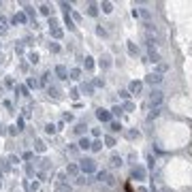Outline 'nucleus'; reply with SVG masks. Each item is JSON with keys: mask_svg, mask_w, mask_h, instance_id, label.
I'll list each match as a JSON object with an SVG mask.
<instances>
[{"mask_svg": "<svg viewBox=\"0 0 192 192\" xmlns=\"http://www.w3.org/2000/svg\"><path fill=\"white\" fill-rule=\"evenodd\" d=\"M162 98H164V94L160 92V90H152V92H150V105H152V109H160Z\"/></svg>", "mask_w": 192, "mask_h": 192, "instance_id": "nucleus-1", "label": "nucleus"}, {"mask_svg": "<svg viewBox=\"0 0 192 192\" xmlns=\"http://www.w3.org/2000/svg\"><path fill=\"white\" fill-rule=\"evenodd\" d=\"M98 179H100V181H105L109 188H115V184H117L115 177L111 175V173H107V171H98Z\"/></svg>", "mask_w": 192, "mask_h": 192, "instance_id": "nucleus-2", "label": "nucleus"}, {"mask_svg": "<svg viewBox=\"0 0 192 192\" xmlns=\"http://www.w3.org/2000/svg\"><path fill=\"white\" fill-rule=\"evenodd\" d=\"M81 171H83L86 175L94 173V171H96V162H94L92 158H83V160H81Z\"/></svg>", "mask_w": 192, "mask_h": 192, "instance_id": "nucleus-3", "label": "nucleus"}, {"mask_svg": "<svg viewBox=\"0 0 192 192\" xmlns=\"http://www.w3.org/2000/svg\"><path fill=\"white\" fill-rule=\"evenodd\" d=\"M141 90H143L141 81H132V83L128 86V92H130V94H141Z\"/></svg>", "mask_w": 192, "mask_h": 192, "instance_id": "nucleus-4", "label": "nucleus"}, {"mask_svg": "<svg viewBox=\"0 0 192 192\" xmlns=\"http://www.w3.org/2000/svg\"><path fill=\"white\" fill-rule=\"evenodd\" d=\"M160 81H162L160 73H152V75H147V83H152V86H158Z\"/></svg>", "mask_w": 192, "mask_h": 192, "instance_id": "nucleus-5", "label": "nucleus"}, {"mask_svg": "<svg viewBox=\"0 0 192 192\" xmlns=\"http://www.w3.org/2000/svg\"><path fill=\"white\" fill-rule=\"evenodd\" d=\"M132 177L139 179V181L145 179V169H143V167H134V169H132Z\"/></svg>", "mask_w": 192, "mask_h": 192, "instance_id": "nucleus-6", "label": "nucleus"}, {"mask_svg": "<svg viewBox=\"0 0 192 192\" xmlns=\"http://www.w3.org/2000/svg\"><path fill=\"white\" fill-rule=\"evenodd\" d=\"M96 117H98L100 122H109V120H111V113L105 111V109H98V111H96Z\"/></svg>", "mask_w": 192, "mask_h": 192, "instance_id": "nucleus-7", "label": "nucleus"}, {"mask_svg": "<svg viewBox=\"0 0 192 192\" xmlns=\"http://www.w3.org/2000/svg\"><path fill=\"white\" fill-rule=\"evenodd\" d=\"M56 75H58V79H66V77H68V70H66V66L58 64V66H56Z\"/></svg>", "mask_w": 192, "mask_h": 192, "instance_id": "nucleus-8", "label": "nucleus"}, {"mask_svg": "<svg viewBox=\"0 0 192 192\" xmlns=\"http://www.w3.org/2000/svg\"><path fill=\"white\" fill-rule=\"evenodd\" d=\"M150 62H160V56H158V51L154 49V45H150Z\"/></svg>", "mask_w": 192, "mask_h": 192, "instance_id": "nucleus-9", "label": "nucleus"}, {"mask_svg": "<svg viewBox=\"0 0 192 192\" xmlns=\"http://www.w3.org/2000/svg\"><path fill=\"white\" fill-rule=\"evenodd\" d=\"M56 192H70V186L66 184V181H58V186H56Z\"/></svg>", "mask_w": 192, "mask_h": 192, "instance_id": "nucleus-10", "label": "nucleus"}, {"mask_svg": "<svg viewBox=\"0 0 192 192\" xmlns=\"http://www.w3.org/2000/svg\"><path fill=\"white\" fill-rule=\"evenodd\" d=\"M75 184H77V186H83V184H90V177H88V175H79V177H75Z\"/></svg>", "mask_w": 192, "mask_h": 192, "instance_id": "nucleus-11", "label": "nucleus"}, {"mask_svg": "<svg viewBox=\"0 0 192 192\" xmlns=\"http://www.w3.org/2000/svg\"><path fill=\"white\" fill-rule=\"evenodd\" d=\"M111 167H122V158L117 156V154H113V156H111Z\"/></svg>", "mask_w": 192, "mask_h": 192, "instance_id": "nucleus-12", "label": "nucleus"}, {"mask_svg": "<svg viewBox=\"0 0 192 192\" xmlns=\"http://www.w3.org/2000/svg\"><path fill=\"white\" fill-rule=\"evenodd\" d=\"M88 15L96 17V15H98V6H96V4H88Z\"/></svg>", "mask_w": 192, "mask_h": 192, "instance_id": "nucleus-13", "label": "nucleus"}, {"mask_svg": "<svg viewBox=\"0 0 192 192\" xmlns=\"http://www.w3.org/2000/svg\"><path fill=\"white\" fill-rule=\"evenodd\" d=\"M77 164H68V169H66V175H77Z\"/></svg>", "mask_w": 192, "mask_h": 192, "instance_id": "nucleus-14", "label": "nucleus"}, {"mask_svg": "<svg viewBox=\"0 0 192 192\" xmlns=\"http://www.w3.org/2000/svg\"><path fill=\"white\" fill-rule=\"evenodd\" d=\"M34 147H36V152H45V143H43L41 139H36V141H34Z\"/></svg>", "mask_w": 192, "mask_h": 192, "instance_id": "nucleus-15", "label": "nucleus"}, {"mask_svg": "<svg viewBox=\"0 0 192 192\" xmlns=\"http://www.w3.org/2000/svg\"><path fill=\"white\" fill-rule=\"evenodd\" d=\"M70 79H75V81L81 79V70H79V68H73V70H70Z\"/></svg>", "mask_w": 192, "mask_h": 192, "instance_id": "nucleus-16", "label": "nucleus"}, {"mask_svg": "<svg viewBox=\"0 0 192 192\" xmlns=\"http://www.w3.org/2000/svg\"><path fill=\"white\" fill-rule=\"evenodd\" d=\"M17 22H26V13H17L13 17V24H17Z\"/></svg>", "mask_w": 192, "mask_h": 192, "instance_id": "nucleus-17", "label": "nucleus"}, {"mask_svg": "<svg viewBox=\"0 0 192 192\" xmlns=\"http://www.w3.org/2000/svg\"><path fill=\"white\" fill-rule=\"evenodd\" d=\"M158 115H160V109H152L150 115H147V120H154V117H158Z\"/></svg>", "mask_w": 192, "mask_h": 192, "instance_id": "nucleus-18", "label": "nucleus"}, {"mask_svg": "<svg viewBox=\"0 0 192 192\" xmlns=\"http://www.w3.org/2000/svg\"><path fill=\"white\" fill-rule=\"evenodd\" d=\"M90 145H92V143H90L88 139H81V141H79V147H81V150H88Z\"/></svg>", "mask_w": 192, "mask_h": 192, "instance_id": "nucleus-19", "label": "nucleus"}, {"mask_svg": "<svg viewBox=\"0 0 192 192\" xmlns=\"http://www.w3.org/2000/svg\"><path fill=\"white\" fill-rule=\"evenodd\" d=\"M86 68H88V70L94 68V62H92V58H90V56H86Z\"/></svg>", "mask_w": 192, "mask_h": 192, "instance_id": "nucleus-20", "label": "nucleus"}, {"mask_svg": "<svg viewBox=\"0 0 192 192\" xmlns=\"http://www.w3.org/2000/svg\"><path fill=\"white\" fill-rule=\"evenodd\" d=\"M45 132H47V134H53V132H56V126H53V124H47V126H45Z\"/></svg>", "mask_w": 192, "mask_h": 192, "instance_id": "nucleus-21", "label": "nucleus"}, {"mask_svg": "<svg viewBox=\"0 0 192 192\" xmlns=\"http://www.w3.org/2000/svg\"><path fill=\"white\" fill-rule=\"evenodd\" d=\"M100 147H103V143H100V141H94L92 145H90V150H94V152H98Z\"/></svg>", "mask_w": 192, "mask_h": 192, "instance_id": "nucleus-22", "label": "nucleus"}, {"mask_svg": "<svg viewBox=\"0 0 192 192\" xmlns=\"http://www.w3.org/2000/svg\"><path fill=\"white\" fill-rule=\"evenodd\" d=\"M103 11H105V13H111V11H113L111 2H103Z\"/></svg>", "mask_w": 192, "mask_h": 192, "instance_id": "nucleus-23", "label": "nucleus"}, {"mask_svg": "<svg viewBox=\"0 0 192 192\" xmlns=\"http://www.w3.org/2000/svg\"><path fill=\"white\" fill-rule=\"evenodd\" d=\"M105 143L109 145V147H113V145H115V139H113V137H105Z\"/></svg>", "mask_w": 192, "mask_h": 192, "instance_id": "nucleus-24", "label": "nucleus"}, {"mask_svg": "<svg viewBox=\"0 0 192 192\" xmlns=\"http://www.w3.org/2000/svg\"><path fill=\"white\" fill-rule=\"evenodd\" d=\"M47 92H49V96H60V94H58V88H51V86H49Z\"/></svg>", "mask_w": 192, "mask_h": 192, "instance_id": "nucleus-25", "label": "nucleus"}, {"mask_svg": "<svg viewBox=\"0 0 192 192\" xmlns=\"http://www.w3.org/2000/svg\"><path fill=\"white\" fill-rule=\"evenodd\" d=\"M51 34L56 36V39H60V36H62V30H60V28H53V30H51Z\"/></svg>", "mask_w": 192, "mask_h": 192, "instance_id": "nucleus-26", "label": "nucleus"}, {"mask_svg": "<svg viewBox=\"0 0 192 192\" xmlns=\"http://www.w3.org/2000/svg\"><path fill=\"white\" fill-rule=\"evenodd\" d=\"M64 22H66V26H68V30H73V28H75V26H73V22H70V17H68V15L64 17Z\"/></svg>", "mask_w": 192, "mask_h": 192, "instance_id": "nucleus-27", "label": "nucleus"}, {"mask_svg": "<svg viewBox=\"0 0 192 192\" xmlns=\"http://www.w3.org/2000/svg\"><path fill=\"white\" fill-rule=\"evenodd\" d=\"M126 134H128V139H134V137H139V132H137V130H128Z\"/></svg>", "mask_w": 192, "mask_h": 192, "instance_id": "nucleus-28", "label": "nucleus"}, {"mask_svg": "<svg viewBox=\"0 0 192 192\" xmlns=\"http://www.w3.org/2000/svg\"><path fill=\"white\" fill-rule=\"evenodd\" d=\"M100 66H103V68H107V66H109V58H107V56H105L103 60H100Z\"/></svg>", "mask_w": 192, "mask_h": 192, "instance_id": "nucleus-29", "label": "nucleus"}, {"mask_svg": "<svg viewBox=\"0 0 192 192\" xmlns=\"http://www.w3.org/2000/svg\"><path fill=\"white\" fill-rule=\"evenodd\" d=\"M120 128H122V126L117 124V122H111V130H113V132H117V130H120Z\"/></svg>", "mask_w": 192, "mask_h": 192, "instance_id": "nucleus-30", "label": "nucleus"}, {"mask_svg": "<svg viewBox=\"0 0 192 192\" xmlns=\"http://www.w3.org/2000/svg\"><path fill=\"white\" fill-rule=\"evenodd\" d=\"M28 58H30V62H32V64H36V62H39V56H36V53H30Z\"/></svg>", "mask_w": 192, "mask_h": 192, "instance_id": "nucleus-31", "label": "nucleus"}, {"mask_svg": "<svg viewBox=\"0 0 192 192\" xmlns=\"http://www.w3.org/2000/svg\"><path fill=\"white\" fill-rule=\"evenodd\" d=\"M28 86L30 88H36V86H39V81H36V79H28Z\"/></svg>", "mask_w": 192, "mask_h": 192, "instance_id": "nucleus-32", "label": "nucleus"}, {"mask_svg": "<svg viewBox=\"0 0 192 192\" xmlns=\"http://www.w3.org/2000/svg\"><path fill=\"white\" fill-rule=\"evenodd\" d=\"M128 51H130V53H137V47H134L132 43H128Z\"/></svg>", "mask_w": 192, "mask_h": 192, "instance_id": "nucleus-33", "label": "nucleus"}, {"mask_svg": "<svg viewBox=\"0 0 192 192\" xmlns=\"http://www.w3.org/2000/svg\"><path fill=\"white\" fill-rule=\"evenodd\" d=\"M124 109H126V111H132L134 105H132V103H126V105H124Z\"/></svg>", "mask_w": 192, "mask_h": 192, "instance_id": "nucleus-34", "label": "nucleus"}, {"mask_svg": "<svg viewBox=\"0 0 192 192\" xmlns=\"http://www.w3.org/2000/svg\"><path fill=\"white\" fill-rule=\"evenodd\" d=\"M83 92H88V94H90V92H92V86L86 83V86H83Z\"/></svg>", "mask_w": 192, "mask_h": 192, "instance_id": "nucleus-35", "label": "nucleus"}, {"mask_svg": "<svg viewBox=\"0 0 192 192\" xmlns=\"http://www.w3.org/2000/svg\"><path fill=\"white\" fill-rule=\"evenodd\" d=\"M120 94H122V98H128V96H130V92H128V90H122Z\"/></svg>", "mask_w": 192, "mask_h": 192, "instance_id": "nucleus-36", "label": "nucleus"}, {"mask_svg": "<svg viewBox=\"0 0 192 192\" xmlns=\"http://www.w3.org/2000/svg\"><path fill=\"white\" fill-rule=\"evenodd\" d=\"M0 132H2V126H0Z\"/></svg>", "mask_w": 192, "mask_h": 192, "instance_id": "nucleus-37", "label": "nucleus"}]
</instances>
